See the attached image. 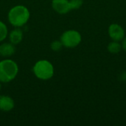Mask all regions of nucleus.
I'll return each instance as SVG.
<instances>
[{
    "mask_svg": "<svg viewBox=\"0 0 126 126\" xmlns=\"http://www.w3.org/2000/svg\"><path fill=\"white\" fill-rule=\"evenodd\" d=\"M15 106L14 100L7 95H0V111H10Z\"/></svg>",
    "mask_w": 126,
    "mask_h": 126,
    "instance_id": "obj_7",
    "label": "nucleus"
},
{
    "mask_svg": "<svg viewBox=\"0 0 126 126\" xmlns=\"http://www.w3.org/2000/svg\"><path fill=\"white\" fill-rule=\"evenodd\" d=\"M107 49L109 52L113 53V54H117V53L120 52L123 48H122V44H120L119 41H113L109 44Z\"/></svg>",
    "mask_w": 126,
    "mask_h": 126,
    "instance_id": "obj_10",
    "label": "nucleus"
},
{
    "mask_svg": "<svg viewBox=\"0 0 126 126\" xmlns=\"http://www.w3.org/2000/svg\"><path fill=\"white\" fill-rule=\"evenodd\" d=\"M1 82H0V90H1Z\"/></svg>",
    "mask_w": 126,
    "mask_h": 126,
    "instance_id": "obj_15",
    "label": "nucleus"
},
{
    "mask_svg": "<svg viewBox=\"0 0 126 126\" xmlns=\"http://www.w3.org/2000/svg\"><path fill=\"white\" fill-rule=\"evenodd\" d=\"M63 47V44H62L61 41H58V40L52 41V42L51 43V44H50L51 49L53 50V51H55V52H58V51H60V50L62 49Z\"/></svg>",
    "mask_w": 126,
    "mask_h": 126,
    "instance_id": "obj_12",
    "label": "nucleus"
},
{
    "mask_svg": "<svg viewBox=\"0 0 126 126\" xmlns=\"http://www.w3.org/2000/svg\"><path fill=\"white\" fill-rule=\"evenodd\" d=\"M109 37L115 41H121L125 38V30L121 25L118 24H111L109 27Z\"/></svg>",
    "mask_w": 126,
    "mask_h": 126,
    "instance_id": "obj_5",
    "label": "nucleus"
},
{
    "mask_svg": "<svg viewBox=\"0 0 126 126\" xmlns=\"http://www.w3.org/2000/svg\"><path fill=\"white\" fill-rule=\"evenodd\" d=\"M122 48L124 49V51L126 52V37L125 36V38H123V42H122Z\"/></svg>",
    "mask_w": 126,
    "mask_h": 126,
    "instance_id": "obj_14",
    "label": "nucleus"
},
{
    "mask_svg": "<svg viewBox=\"0 0 126 126\" xmlns=\"http://www.w3.org/2000/svg\"><path fill=\"white\" fill-rule=\"evenodd\" d=\"M16 52L15 45L10 42H4L0 44V55L4 58L12 56Z\"/></svg>",
    "mask_w": 126,
    "mask_h": 126,
    "instance_id": "obj_8",
    "label": "nucleus"
},
{
    "mask_svg": "<svg viewBox=\"0 0 126 126\" xmlns=\"http://www.w3.org/2000/svg\"><path fill=\"white\" fill-rule=\"evenodd\" d=\"M82 40L80 33L75 30L65 31L61 36L60 41L63 47L66 48H74L78 46Z\"/></svg>",
    "mask_w": 126,
    "mask_h": 126,
    "instance_id": "obj_4",
    "label": "nucleus"
},
{
    "mask_svg": "<svg viewBox=\"0 0 126 126\" xmlns=\"http://www.w3.org/2000/svg\"><path fill=\"white\" fill-rule=\"evenodd\" d=\"M52 7L59 14H66L72 10L69 0H52Z\"/></svg>",
    "mask_w": 126,
    "mask_h": 126,
    "instance_id": "obj_6",
    "label": "nucleus"
},
{
    "mask_svg": "<svg viewBox=\"0 0 126 126\" xmlns=\"http://www.w3.org/2000/svg\"><path fill=\"white\" fill-rule=\"evenodd\" d=\"M18 73V64L13 60L6 58L0 61V82L9 83L14 80Z\"/></svg>",
    "mask_w": 126,
    "mask_h": 126,
    "instance_id": "obj_2",
    "label": "nucleus"
},
{
    "mask_svg": "<svg viewBox=\"0 0 126 126\" xmlns=\"http://www.w3.org/2000/svg\"><path fill=\"white\" fill-rule=\"evenodd\" d=\"M32 72L36 78L42 80H47L54 75V66L47 60L37 61L32 68Z\"/></svg>",
    "mask_w": 126,
    "mask_h": 126,
    "instance_id": "obj_3",
    "label": "nucleus"
},
{
    "mask_svg": "<svg viewBox=\"0 0 126 126\" xmlns=\"http://www.w3.org/2000/svg\"><path fill=\"white\" fill-rule=\"evenodd\" d=\"M8 35V30L6 24L0 21V42L3 41Z\"/></svg>",
    "mask_w": 126,
    "mask_h": 126,
    "instance_id": "obj_11",
    "label": "nucleus"
},
{
    "mask_svg": "<svg viewBox=\"0 0 126 126\" xmlns=\"http://www.w3.org/2000/svg\"><path fill=\"white\" fill-rule=\"evenodd\" d=\"M83 3V0H69L71 10L79 9Z\"/></svg>",
    "mask_w": 126,
    "mask_h": 126,
    "instance_id": "obj_13",
    "label": "nucleus"
},
{
    "mask_svg": "<svg viewBox=\"0 0 126 126\" xmlns=\"http://www.w3.org/2000/svg\"><path fill=\"white\" fill-rule=\"evenodd\" d=\"M30 17V10L24 5H16L13 7L7 15L10 24L14 27H21L27 24Z\"/></svg>",
    "mask_w": 126,
    "mask_h": 126,
    "instance_id": "obj_1",
    "label": "nucleus"
},
{
    "mask_svg": "<svg viewBox=\"0 0 126 126\" xmlns=\"http://www.w3.org/2000/svg\"><path fill=\"white\" fill-rule=\"evenodd\" d=\"M23 39V32L20 27H16L9 33L10 42L14 45H17L21 43Z\"/></svg>",
    "mask_w": 126,
    "mask_h": 126,
    "instance_id": "obj_9",
    "label": "nucleus"
}]
</instances>
